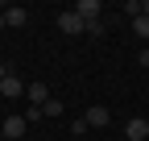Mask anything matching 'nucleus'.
<instances>
[{"mask_svg":"<svg viewBox=\"0 0 149 141\" xmlns=\"http://www.w3.org/2000/svg\"><path fill=\"white\" fill-rule=\"evenodd\" d=\"M137 62H141V66L149 70V46H141V54H137Z\"/></svg>","mask_w":149,"mask_h":141,"instance_id":"12","label":"nucleus"},{"mask_svg":"<svg viewBox=\"0 0 149 141\" xmlns=\"http://www.w3.org/2000/svg\"><path fill=\"white\" fill-rule=\"evenodd\" d=\"M0 79H8V66H4V62H0Z\"/></svg>","mask_w":149,"mask_h":141,"instance_id":"13","label":"nucleus"},{"mask_svg":"<svg viewBox=\"0 0 149 141\" xmlns=\"http://www.w3.org/2000/svg\"><path fill=\"white\" fill-rule=\"evenodd\" d=\"M0 96H4V100H17V96H25V83L17 79L13 70H8V79H0Z\"/></svg>","mask_w":149,"mask_h":141,"instance_id":"6","label":"nucleus"},{"mask_svg":"<svg viewBox=\"0 0 149 141\" xmlns=\"http://www.w3.org/2000/svg\"><path fill=\"white\" fill-rule=\"evenodd\" d=\"M25 96L33 100V108H42V104L50 100V87H46L42 79H33V83H25Z\"/></svg>","mask_w":149,"mask_h":141,"instance_id":"5","label":"nucleus"},{"mask_svg":"<svg viewBox=\"0 0 149 141\" xmlns=\"http://www.w3.org/2000/svg\"><path fill=\"white\" fill-rule=\"evenodd\" d=\"M133 33H137L141 42H149V17H145V13H141V17H133Z\"/></svg>","mask_w":149,"mask_h":141,"instance_id":"9","label":"nucleus"},{"mask_svg":"<svg viewBox=\"0 0 149 141\" xmlns=\"http://www.w3.org/2000/svg\"><path fill=\"white\" fill-rule=\"evenodd\" d=\"M124 137H128V141H149V120H145V116H133V120L124 125Z\"/></svg>","mask_w":149,"mask_h":141,"instance_id":"4","label":"nucleus"},{"mask_svg":"<svg viewBox=\"0 0 149 141\" xmlns=\"http://www.w3.org/2000/svg\"><path fill=\"white\" fill-rule=\"evenodd\" d=\"M58 29H62V33H70V38H79V33H87L83 17L74 13V8H70V13H58Z\"/></svg>","mask_w":149,"mask_h":141,"instance_id":"2","label":"nucleus"},{"mask_svg":"<svg viewBox=\"0 0 149 141\" xmlns=\"http://www.w3.org/2000/svg\"><path fill=\"white\" fill-rule=\"evenodd\" d=\"M124 141H128V137H124Z\"/></svg>","mask_w":149,"mask_h":141,"instance_id":"16","label":"nucleus"},{"mask_svg":"<svg viewBox=\"0 0 149 141\" xmlns=\"http://www.w3.org/2000/svg\"><path fill=\"white\" fill-rule=\"evenodd\" d=\"M145 46H149V42H145Z\"/></svg>","mask_w":149,"mask_h":141,"instance_id":"15","label":"nucleus"},{"mask_svg":"<svg viewBox=\"0 0 149 141\" xmlns=\"http://www.w3.org/2000/svg\"><path fill=\"white\" fill-rule=\"evenodd\" d=\"M83 120H87V129H104L108 125V108L104 104H91V108L83 112Z\"/></svg>","mask_w":149,"mask_h":141,"instance_id":"7","label":"nucleus"},{"mask_svg":"<svg viewBox=\"0 0 149 141\" xmlns=\"http://www.w3.org/2000/svg\"><path fill=\"white\" fill-rule=\"evenodd\" d=\"M74 13L83 17V25H91V21H100V17H104V4H100V0H79Z\"/></svg>","mask_w":149,"mask_h":141,"instance_id":"3","label":"nucleus"},{"mask_svg":"<svg viewBox=\"0 0 149 141\" xmlns=\"http://www.w3.org/2000/svg\"><path fill=\"white\" fill-rule=\"evenodd\" d=\"M25 129H29V120H25L21 112H8V116H4V125H0V133H4L8 141H21V137H25Z\"/></svg>","mask_w":149,"mask_h":141,"instance_id":"1","label":"nucleus"},{"mask_svg":"<svg viewBox=\"0 0 149 141\" xmlns=\"http://www.w3.org/2000/svg\"><path fill=\"white\" fill-rule=\"evenodd\" d=\"M0 29H4V13H0Z\"/></svg>","mask_w":149,"mask_h":141,"instance_id":"14","label":"nucleus"},{"mask_svg":"<svg viewBox=\"0 0 149 141\" xmlns=\"http://www.w3.org/2000/svg\"><path fill=\"white\" fill-rule=\"evenodd\" d=\"M42 116H62V104H58V100H54V96H50V100L42 104Z\"/></svg>","mask_w":149,"mask_h":141,"instance_id":"10","label":"nucleus"},{"mask_svg":"<svg viewBox=\"0 0 149 141\" xmlns=\"http://www.w3.org/2000/svg\"><path fill=\"white\" fill-rule=\"evenodd\" d=\"M70 133H74V137H83V133H87V120H83V116H74V125H70Z\"/></svg>","mask_w":149,"mask_h":141,"instance_id":"11","label":"nucleus"},{"mask_svg":"<svg viewBox=\"0 0 149 141\" xmlns=\"http://www.w3.org/2000/svg\"><path fill=\"white\" fill-rule=\"evenodd\" d=\"M25 21H29V8H21V4H13V8L4 13V25H8V29H21Z\"/></svg>","mask_w":149,"mask_h":141,"instance_id":"8","label":"nucleus"}]
</instances>
